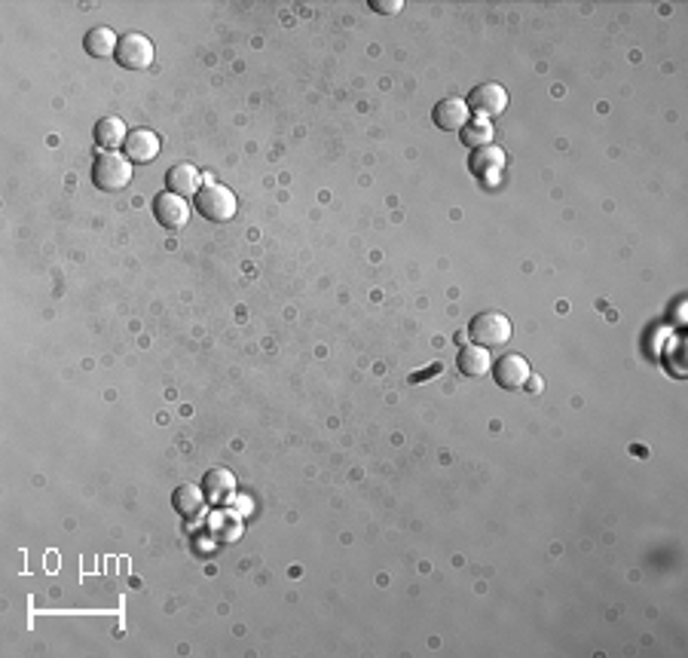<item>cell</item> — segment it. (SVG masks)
Listing matches in <instances>:
<instances>
[{
    "label": "cell",
    "instance_id": "obj_1",
    "mask_svg": "<svg viewBox=\"0 0 688 658\" xmlns=\"http://www.w3.org/2000/svg\"><path fill=\"white\" fill-rule=\"evenodd\" d=\"M196 209H200V215L205 221H211V224H227V221L236 218L239 202H236L233 190L224 184H202L200 193H196Z\"/></svg>",
    "mask_w": 688,
    "mask_h": 658
},
{
    "label": "cell",
    "instance_id": "obj_2",
    "mask_svg": "<svg viewBox=\"0 0 688 658\" xmlns=\"http://www.w3.org/2000/svg\"><path fill=\"white\" fill-rule=\"evenodd\" d=\"M132 181V163L126 154L116 150H101L92 163V184L98 190H123Z\"/></svg>",
    "mask_w": 688,
    "mask_h": 658
},
{
    "label": "cell",
    "instance_id": "obj_3",
    "mask_svg": "<svg viewBox=\"0 0 688 658\" xmlns=\"http://www.w3.org/2000/svg\"><path fill=\"white\" fill-rule=\"evenodd\" d=\"M511 319L499 309H487V313H478L469 322V337L478 340L480 346H505L511 340Z\"/></svg>",
    "mask_w": 688,
    "mask_h": 658
},
{
    "label": "cell",
    "instance_id": "obj_4",
    "mask_svg": "<svg viewBox=\"0 0 688 658\" xmlns=\"http://www.w3.org/2000/svg\"><path fill=\"white\" fill-rule=\"evenodd\" d=\"M465 105H469L471 114H478L480 120H489V117L505 114V108H508V92H505V86L499 83H480L469 92Z\"/></svg>",
    "mask_w": 688,
    "mask_h": 658
},
{
    "label": "cell",
    "instance_id": "obj_5",
    "mask_svg": "<svg viewBox=\"0 0 688 658\" xmlns=\"http://www.w3.org/2000/svg\"><path fill=\"white\" fill-rule=\"evenodd\" d=\"M114 59H116V65H123L129 70H144V68H150V61H153V43H150V37L132 31V34L120 37Z\"/></svg>",
    "mask_w": 688,
    "mask_h": 658
},
{
    "label": "cell",
    "instance_id": "obj_6",
    "mask_svg": "<svg viewBox=\"0 0 688 658\" xmlns=\"http://www.w3.org/2000/svg\"><path fill=\"white\" fill-rule=\"evenodd\" d=\"M153 218L165 230H184L190 221V202L184 196L172 193V190H163V193L153 196Z\"/></svg>",
    "mask_w": 688,
    "mask_h": 658
},
{
    "label": "cell",
    "instance_id": "obj_7",
    "mask_svg": "<svg viewBox=\"0 0 688 658\" xmlns=\"http://www.w3.org/2000/svg\"><path fill=\"white\" fill-rule=\"evenodd\" d=\"M489 371H493L496 386H502V390H524L526 380L533 377V374H529V362L524 359V355H517V352L499 355Z\"/></svg>",
    "mask_w": 688,
    "mask_h": 658
},
{
    "label": "cell",
    "instance_id": "obj_8",
    "mask_svg": "<svg viewBox=\"0 0 688 658\" xmlns=\"http://www.w3.org/2000/svg\"><path fill=\"white\" fill-rule=\"evenodd\" d=\"M123 154L132 165L153 163L156 156H160V135H156L153 129H132L129 135H126Z\"/></svg>",
    "mask_w": 688,
    "mask_h": 658
},
{
    "label": "cell",
    "instance_id": "obj_9",
    "mask_svg": "<svg viewBox=\"0 0 688 658\" xmlns=\"http://www.w3.org/2000/svg\"><path fill=\"white\" fill-rule=\"evenodd\" d=\"M432 117H434V126H438V129L462 132L465 126H469V120H471V110H469V105H465L462 99H444V101H438V105H434Z\"/></svg>",
    "mask_w": 688,
    "mask_h": 658
},
{
    "label": "cell",
    "instance_id": "obj_10",
    "mask_svg": "<svg viewBox=\"0 0 688 658\" xmlns=\"http://www.w3.org/2000/svg\"><path fill=\"white\" fill-rule=\"evenodd\" d=\"M200 187H202V178H200V169H196V165L178 163V165H172V169L165 172V190L184 196V200L187 196L200 193Z\"/></svg>",
    "mask_w": 688,
    "mask_h": 658
},
{
    "label": "cell",
    "instance_id": "obj_11",
    "mask_svg": "<svg viewBox=\"0 0 688 658\" xmlns=\"http://www.w3.org/2000/svg\"><path fill=\"white\" fill-rule=\"evenodd\" d=\"M456 368L462 377L480 380L489 374V368H493V355L487 352V346H462L456 355Z\"/></svg>",
    "mask_w": 688,
    "mask_h": 658
},
{
    "label": "cell",
    "instance_id": "obj_12",
    "mask_svg": "<svg viewBox=\"0 0 688 658\" xmlns=\"http://www.w3.org/2000/svg\"><path fill=\"white\" fill-rule=\"evenodd\" d=\"M205 503H209L205 490L196 487V484H181V487H175V494H172V505H175V512L187 521L200 518L205 512Z\"/></svg>",
    "mask_w": 688,
    "mask_h": 658
},
{
    "label": "cell",
    "instance_id": "obj_13",
    "mask_svg": "<svg viewBox=\"0 0 688 658\" xmlns=\"http://www.w3.org/2000/svg\"><path fill=\"white\" fill-rule=\"evenodd\" d=\"M202 490H205V499H209V503L220 505V503H227V499L233 496L236 478H233V475H229L227 469H211V472H205Z\"/></svg>",
    "mask_w": 688,
    "mask_h": 658
},
{
    "label": "cell",
    "instance_id": "obj_14",
    "mask_svg": "<svg viewBox=\"0 0 688 658\" xmlns=\"http://www.w3.org/2000/svg\"><path fill=\"white\" fill-rule=\"evenodd\" d=\"M126 123L120 120V117H101L98 123H95V141H98V147L105 150H116L126 145Z\"/></svg>",
    "mask_w": 688,
    "mask_h": 658
},
{
    "label": "cell",
    "instance_id": "obj_15",
    "mask_svg": "<svg viewBox=\"0 0 688 658\" xmlns=\"http://www.w3.org/2000/svg\"><path fill=\"white\" fill-rule=\"evenodd\" d=\"M116 43H120V37H116L110 28H92L89 34L83 37V46H86V52H89L92 59H105V55H114L116 52Z\"/></svg>",
    "mask_w": 688,
    "mask_h": 658
},
{
    "label": "cell",
    "instance_id": "obj_16",
    "mask_svg": "<svg viewBox=\"0 0 688 658\" xmlns=\"http://www.w3.org/2000/svg\"><path fill=\"white\" fill-rule=\"evenodd\" d=\"M459 138H462L465 147H487L489 141H493V126L487 120H469V126H465Z\"/></svg>",
    "mask_w": 688,
    "mask_h": 658
},
{
    "label": "cell",
    "instance_id": "obj_17",
    "mask_svg": "<svg viewBox=\"0 0 688 658\" xmlns=\"http://www.w3.org/2000/svg\"><path fill=\"white\" fill-rule=\"evenodd\" d=\"M505 165V154L499 147H493V145H487V147H478V154H474V160H471V172L474 175H484V169H502Z\"/></svg>",
    "mask_w": 688,
    "mask_h": 658
},
{
    "label": "cell",
    "instance_id": "obj_18",
    "mask_svg": "<svg viewBox=\"0 0 688 658\" xmlns=\"http://www.w3.org/2000/svg\"><path fill=\"white\" fill-rule=\"evenodd\" d=\"M401 0H370V10L374 13H383V15H392V13H401Z\"/></svg>",
    "mask_w": 688,
    "mask_h": 658
}]
</instances>
